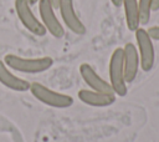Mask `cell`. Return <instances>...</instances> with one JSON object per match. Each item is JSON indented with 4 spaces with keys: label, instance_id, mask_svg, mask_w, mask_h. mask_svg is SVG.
Returning a JSON list of instances; mask_svg holds the SVG:
<instances>
[{
    "label": "cell",
    "instance_id": "cell-4",
    "mask_svg": "<svg viewBox=\"0 0 159 142\" xmlns=\"http://www.w3.org/2000/svg\"><path fill=\"white\" fill-rule=\"evenodd\" d=\"M134 32H135V41H137V50L139 55L140 67L144 72H148L153 69L154 61H155L153 40L149 36L148 31L143 27H138Z\"/></svg>",
    "mask_w": 159,
    "mask_h": 142
},
{
    "label": "cell",
    "instance_id": "cell-17",
    "mask_svg": "<svg viewBox=\"0 0 159 142\" xmlns=\"http://www.w3.org/2000/svg\"><path fill=\"white\" fill-rule=\"evenodd\" d=\"M60 1H61V0H51L52 6H53V9H55V10H56V9H58V4H60Z\"/></svg>",
    "mask_w": 159,
    "mask_h": 142
},
{
    "label": "cell",
    "instance_id": "cell-10",
    "mask_svg": "<svg viewBox=\"0 0 159 142\" xmlns=\"http://www.w3.org/2000/svg\"><path fill=\"white\" fill-rule=\"evenodd\" d=\"M78 98L93 107H107L111 106L116 102V95L114 93H106L101 91H94V90H88V88H82L78 91Z\"/></svg>",
    "mask_w": 159,
    "mask_h": 142
},
{
    "label": "cell",
    "instance_id": "cell-13",
    "mask_svg": "<svg viewBox=\"0 0 159 142\" xmlns=\"http://www.w3.org/2000/svg\"><path fill=\"white\" fill-rule=\"evenodd\" d=\"M138 6H139V17H140V24L147 25L150 20V14H152V6H153V0H138Z\"/></svg>",
    "mask_w": 159,
    "mask_h": 142
},
{
    "label": "cell",
    "instance_id": "cell-2",
    "mask_svg": "<svg viewBox=\"0 0 159 142\" xmlns=\"http://www.w3.org/2000/svg\"><path fill=\"white\" fill-rule=\"evenodd\" d=\"M109 85L116 96L127 95V81L124 76V61H123V47H117L109 59Z\"/></svg>",
    "mask_w": 159,
    "mask_h": 142
},
{
    "label": "cell",
    "instance_id": "cell-15",
    "mask_svg": "<svg viewBox=\"0 0 159 142\" xmlns=\"http://www.w3.org/2000/svg\"><path fill=\"white\" fill-rule=\"evenodd\" d=\"M152 10H153V11H158V10H159V0H153Z\"/></svg>",
    "mask_w": 159,
    "mask_h": 142
},
{
    "label": "cell",
    "instance_id": "cell-1",
    "mask_svg": "<svg viewBox=\"0 0 159 142\" xmlns=\"http://www.w3.org/2000/svg\"><path fill=\"white\" fill-rule=\"evenodd\" d=\"M2 61L9 69L24 73H41L47 71L53 65V60L50 56L21 57L14 54H7Z\"/></svg>",
    "mask_w": 159,
    "mask_h": 142
},
{
    "label": "cell",
    "instance_id": "cell-16",
    "mask_svg": "<svg viewBox=\"0 0 159 142\" xmlns=\"http://www.w3.org/2000/svg\"><path fill=\"white\" fill-rule=\"evenodd\" d=\"M111 2L116 6V7H119V6H122V0H111Z\"/></svg>",
    "mask_w": 159,
    "mask_h": 142
},
{
    "label": "cell",
    "instance_id": "cell-9",
    "mask_svg": "<svg viewBox=\"0 0 159 142\" xmlns=\"http://www.w3.org/2000/svg\"><path fill=\"white\" fill-rule=\"evenodd\" d=\"M80 73H81L83 81L89 86L91 90L101 91V92H106V93H114L109 82L106 81L104 78H102L89 64H82L80 66Z\"/></svg>",
    "mask_w": 159,
    "mask_h": 142
},
{
    "label": "cell",
    "instance_id": "cell-8",
    "mask_svg": "<svg viewBox=\"0 0 159 142\" xmlns=\"http://www.w3.org/2000/svg\"><path fill=\"white\" fill-rule=\"evenodd\" d=\"M123 61H124V76L127 83L133 82L137 78L139 64V55L137 46L133 42H127L123 47Z\"/></svg>",
    "mask_w": 159,
    "mask_h": 142
},
{
    "label": "cell",
    "instance_id": "cell-14",
    "mask_svg": "<svg viewBox=\"0 0 159 142\" xmlns=\"http://www.w3.org/2000/svg\"><path fill=\"white\" fill-rule=\"evenodd\" d=\"M147 31H148V34H149V36L152 37L153 41H154V40L159 41V25H157V26H150L149 29H147Z\"/></svg>",
    "mask_w": 159,
    "mask_h": 142
},
{
    "label": "cell",
    "instance_id": "cell-12",
    "mask_svg": "<svg viewBox=\"0 0 159 142\" xmlns=\"http://www.w3.org/2000/svg\"><path fill=\"white\" fill-rule=\"evenodd\" d=\"M122 6L124 9V17L128 29L135 31L140 25L138 0H122Z\"/></svg>",
    "mask_w": 159,
    "mask_h": 142
},
{
    "label": "cell",
    "instance_id": "cell-18",
    "mask_svg": "<svg viewBox=\"0 0 159 142\" xmlns=\"http://www.w3.org/2000/svg\"><path fill=\"white\" fill-rule=\"evenodd\" d=\"M29 1V4L30 5H35V4H37L39 2V0H27Z\"/></svg>",
    "mask_w": 159,
    "mask_h": 142
},
{
    "label": "cell",
    "instance_id": "cell-7",
    "mask_svg": "<svg viewBox=\"0 0 159 142\" xmlns=\"http://www.w3.org/2000/svg\"><path fill=\"white\" fill-rule=\"evenodd\" d=\"M58 10L61 14V17L66 25L67 29H70L73 34L83 35L86 32V26L76 14L73 0H61L58 4Z\"/></svg>",
    "mask_w": 159,
    "mask_h": 142
},
{
    "label": "cell",
    "instance_id": "cell-6",
    "mask_svg": "<svg viewBox=\"0 0 159 142\" xmlns=\"http://www.w3.org/2000/svg\"><path fill=\"white\" fill-rule=\"evenodd\" d=\"M37 4H39L41 22L45 26L46 31L50 32L53 37L61 39L65 35V27L62 26L58 17L56 16L51 0H39Z\"/></svg>",
    "mask_w": 159,
    "mask_h": 142
},
{
    "label": "cell",
    "instance_id": "cell-11",
    "mask_svg": "<svg viewBox=\"0 0 159 142\" xmlns=\"http://www.w3.org/2000/svg\"><path fill=\"white\" fill-rule=\"evenodd\" d=\"M0 83L16 92H25L30 90L31 85L29 81L12 73L2 60H0Z\"/></svg>",
    "mask_w": 159,
    "mask_h": 142
},
{
    "label": "cell",
    "instance_id": "cell-3",
    "mask_svg": "<svg viewBox=\"0 0 159 142\" xmlns=\"http://www.w3.org/2000/svg\"><path fill=\"white\" fill-rule=\"evenodd\" d=\"M30 92L35 98H37L43 105H47L55 108H67L73 105V98L70 95L51 90L50 87L40 82H31Z\"/></svg>",
    "mask_w": 159,
    "mask_h": 142
},
{
    "label": "cell",
    "instance_id": "cell-5",
    "mask_svg": "<svg viewBox=\"0 0 159 142\" xmlns=\"http://www.w3.org/2000/svg\"><path fill=\"white\" fill-rule=\"evenodd\" d=\"M15 11L25 29H27L31 34L36 36H45L47 31L42 22L32 12L31 5L27 0H15Z\"/></svg>",
    "mask_w": 159,
    "mask_h": 142
}]
</instances>
